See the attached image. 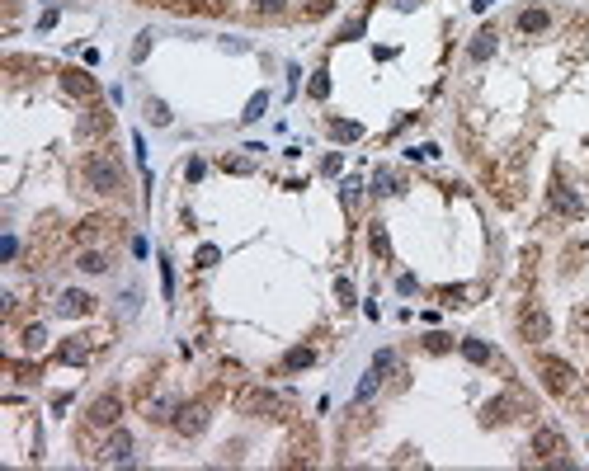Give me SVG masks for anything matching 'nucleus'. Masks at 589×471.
I'll use <instances>...</instances> for the list:
<instances>
[{"instance_id":"obj_1","label":"nucleus","mask_w":589,"mask_h":471,"mask_svg":"<svg viewBox=\"0 0 589 471\" xmlns=\"http://www.w3.org/2000/svg\"><path fill=\"white\" fill-rule=\"evenodd\" d=\"M85 184L94 194H118L123 189V165L109 151H94V156H85Z\"/></svg>"},{"instance_id":"obj_2","label":"nucleus","mask_w":589,"mask_h":471,"mask_svg":"<svg viewBox=\"0 0 589 471\" xmlns=\"http://www.w3.org/2000/svg\"><path fill=\"white\" fill-rule=\"evenodd\" d=\"M236 410L250 415V419H278L283 415V396L264 392V387H246V392L236 396Z\"/></svg>"},{"instance_id":"obj_3","label":"nucleus","mask_w":589,"mask_h":471,"mask_svg":"<svg viewBox=\"0 0 589 471\" xmlns=\"http://www.w3.org/2000/svg\"><path fill=\"white\" fill-rule=\"evenodd\" d=\"M537 377H542V387H547L551 396H566L571 392V382H576V372H571V363L566 358H537Z\"/></svg>"},{"instance_id":"obj_4","label":"nucleus","mask_w":589,"mask_h":471,"mask_svg":"<svg viewBox=\"0 0 589 471\" xmlns=\"http://www.w3.org/2000/svg\"><path fill=\"white\" fill-rule=\"evenodd\" d=\"M519 335H524L528 344H542L551 335V321H547V311H542L537 301H528L524 311H519Z\"/></svg>"},{"instance_id":"obj_5","label":"nucleus","mask_w":589,"mask_h":471,"mask_svg":"<svg viewBox=\"0 0 589 471\" xmlns=\"http://www.w3.org/2000/svg\"><path fill=\"white\" fill-rule=\"evenodd\" d=\"M528 448H533V453H537L542 462H556V458L566 453V438H561L556 429H551V424H542V429L533 433V443H528Z\"/></svg>"},{"instance_id":"obj_6","label":"nucleus","mask_w":589,"mask_h":471,"mask_svg":"<svg viewBox=\"0 0 589 471\" xmlns=\"http://www.w3.org/2000/svg\"><path fill=\"white\" fill-rule=\"evenodd\" d=\"M551 208L566 212V217H585V198H580L566 179H556V184H551Z\"/></svg>"},{"instance_id":"obj_7","label":"nucleus","mask_w":589,"mask_h":471,"mask_svg":"<svg viewBox=\"0 0 589 471\" xmlns=\"http://www.w3.org/2000/svg\"><path fill=\"white\" fill-rule=\"evenodd\" d=\"M203 424H208V406H180L175 410V429H180L184 438L203 433Z\"/></svg>"},{"instance_id":"obj_8","label":"nucleus","mask_w":589,"mask_h":471,"mask_svg":"<svg viewBox=\"0 0 589 471\" xmlns=\"http://www.w3.org/2000/svg\"><path fill=\"white\" fill-rule=\"evenodd\" d=\"M118 415H123V401H118V396H99L85 419H90L94 429H109V424H118Z\"/></svg>"},{"instance_id":"obj_9","label":"nucleus","mask_w":589,"mask_h":471,"mask_svg":"<svg viewBox=\"0 0 589 471\" xmlns=\"http://www.w3.org/2000/svg\"><path fill=\"white\" fill-rule=\"evenodd\" d=\"M62 90L76 94V99H94V94H99V85H94V76H85V71H76V66H71V71H62Z\"/></svg>"},{"instance_id":"obj_10","label":"nucleus","mask_w":589,"mask_h":471,"mask_svg":"<svg viewBox=\"0 0 589 471\" xmlns=\"http://www.w3.org/2000/svg\"><path fill=\"white\" fill-rule=\"evenodd\" d=\"M495 48H500V33H495V28H481V33L471 38L467 57H471V62H490V57H495Z\"/></svg>"},{"instance_id":"obj_11","label":"nucleus","mask_w":589,"mask_h":471,"mask_svg":"<svg viewBox=\"0 0 589 471\" xmlns=\"http://www.w3.org/2000/svg\"><path fill=\"white\" fill-rule=\"evenodd\" d=\"M90 306H94V297H90V292H76V288H66L62 301H57V311H62V316H85Z\"/></svg>"},{"instance_id":"obj_12","label":"nucleus","mask_w":589,"mask_h":471,"mask_svg":"<svg viewBox=\"0 0 589 471\" xmlns=\"http://www.w3.org/2000/svg\"><path fill=\"white\" fill-rule=\"evenodd\" d=\"M104 132H109V113L94 109V113L80 118V142H94V137H104Z\"/></svg>"},{"instance_id":"obj_13","label":"nucleus","mask_w":589,"mask_h":471,"mask_svg":"<svg viewBox=\"0 0 589 471\" xmlns=\"http://www.w3.org/2000/svg\"><path fill=\"white\" fill-rule=\"evenodd\" d=\"M57 358H62V363H85V358H90V344H85V335H71V340L57 349Z\"/></svg>"},{"instance_id":"obj_14","label":"nucleus","mask_w":589,"mask_h":471,"mask_svg":"<svg viewBox=\"0 0 589 471\" xmlns=\"http://www.w3.org/2000/svg\"><path fill=\"white\" fill-rule=\"evenodd\" d=\"M128 453H132V438H128L123 429H118L114 438L104 443V453H99V458H104V462H128Z\"/></svg>"},{"instance_id":"obj_15","label":"nucleus","mask_w":589,"mask_h":471,"mask_svg":"<svg viewBox=\"0 0 589 471\" xmlns=\"http://www.w3.org/2000/svg\"><path fill=\"white\" fill-rule=\"evenodd\" d=\"M547 10H524L519 14V33H547Z\"/></svg>"},{"instance_id":"obj_16","label":"nucleus","mask_w":589,"mask_h":471,"mask_svg":"<svg viewBox=\"0 0 589 471\" xmlns=\"http://www.w3.org/2000/svg\"><path fill=\"white\" fill-rule=\"evenodd\" d=\"M462 358H467V363H490L495 353H490V344H481V340H462Z\"/></svg>"},{"instance_id":"obj_17","label":"nucleus","mask_w":589,"mask_h":471,"mask_svg":"<svg viewBox=\"0 0 589 471\" xmlns=\"http://www.w3.org/2000/svg\"><path fill=\"white\" fill-rule=\"evenodd\" d=\"M510 410H514V401H510V396H505V401H490V406H485L481 415H485V424H505V419H514Z\"/></svg>"},{"instance_id":"obj_18","label":"nucleus","mask_w":589,"mask_h":471,"mask_svg":"<svg viewBox=\"0 0 589 471\" xmlns=\"http://www.w3.org/2000/svg\"><path fill=\"white\" fill-rule=\"evenodd\" d=\"M312 358H316V353L307 349V344H297V349L283 353V367H288V372H297V367H312Z\"/></svg>"},{"instance_id":"obj_19","label":"nucleus","mask_w":589,"mask_h":471,"mask_svg":"<svg viewBox=\"0 0 589 471\" xmlns=\"http://www.w3.org/2000/svg\"><path fill=\"white\" fill-rule=\"evenodd\" d=\"M330 137H335V142H353V137H363V128L349 123V118H335V123H330Z\"/></svg>"},{"instance_id":"obj_20","label":"nucleus","mask_w":589,"mask_h":471,"mask_svg":"<svg viewBox=\"0 0 589 471\" xmlns=\"http://www.w3.org/2000/svg\"><path fill=\"white\" fill-rule=\"evenodd\" d=\"M368 240H373V255H378V260H387V255H392V240H387V226H373V231H368Z\"/></svg>"},{"instance_id":"obj_21","label":"nucleus","mask_w":589,"mask_h":471,"mask_svg":"<svg viewBox=\"0 0 589 471\" xmlns=\"http://www.w3.org/2000/svg\"><path fill=\"white\" fill-rule=\"evenodd\" d=\"M378 382H382V372H378V367H368L363 382H358V392H353V401H368V396L378 392Z\"/></svg>"},{"instance_id":"obj_22","label":"nucleus","mask_w":589,"mask_h":471,"mask_svg":"<svg viewBox=\"0 0 589 471\" xmlns=\"http://www.w3.org/2000/svg\"><path fill=\"white\" fill-rule=\"evenodd\" d=\"M104 226H109L104 217H85V222H80V231H76V236H80V240H99V236H104Z\"/></svg>"},{"instance_id":"obj_23","label":"nucleus","mask_w":589,"mask_h":471,"mask_svg":"<svg viewBox=\"0 0 589 471\" xmlns=\"http://www.w3.org/2000/svg\"><path fill=\"white\" fill-rule=\"evenodd\" d=\"M80 269H85V274H104L109 260L99 255V250H85V255H80Z\"/></svg>"},{"instance_id":"obj_24","label":"nucleus","mask_w":589,"mask_h":471,"mask_svg":"<svg viewBox=\"0 0 589 471\" xmlns=\"http://www.w3.org/2000/svg\"><path fill=\"white\" fill-rule=\"evenodd\" d=\"M264 109H269V94H250V104H246V113H241V118H246V123H255V118H264Z\"/></svg>"},{"instance_id":"obj_25","label":"nucleus","mask_w":589,"mask_h":471,"mask_svg":"<svg viewBox=\"0 0 589 471\" xmlns=\"http://www.w3.org/2000/svg\"><path fill=\"white\" fill-rule=\"evenodd\" d=\"M146 118H151L156 128H165V123H170V109L160 104V99H151V104H146Z\"/></svg>"},{"instance_id":"obj_26","label":"nucleus","mask_w":589,"mask_h":471,"mask_svg":"<svg viewBox=\"0 0 589 471\" xmlns=\"http://www.w3.org/2000/svg\"><path fill=\"white\" fill-rule=\"evenodd\" d=\"M373 189H378V194H396V174L392 170H378V174H373Z\"/></svg>"},{"instance_id":"obj_27","label":"nucleus","mask_w":589,"mask_h":471,"mask_svg":"<svg viewBox=\"0 0 589 471\" xmlns=\"http://www.w3.org/2000/svg\"><path fill=\"white\" fill-rule=\"evenodd\" d=\"M151 38H156L151 28H146V33H137V43H132V62H142V57L151 52Z\"/></svg>"},{"instance_id":"obj_28","label":"nucleus","mask_w":589,"mask_h":471,"mask_svg":"<svg viewBox=\"0 0 589 471\" xmlns=\"http://www.w3.org/2000/svg\"><path fill=\"white\" fill-rule=\"evenodd\" d=\"M326 94H330V76H326V71H316V76H312V99H326Z\"/></svg>"},{"instance_id":"obj_29","label":"nucleus","mask_w":589,"mask_h":471,"mask_svg":"<svg viewBox=\"0 0 589 471\" xmlns=\"http://www.w3.org/2000/svg\"><path fill=\"white\" fill-rule=\"evenodd\" d=\"M363 28H368V19L358 14V19H349V24L340 28V38H363Z\"/></svg>"},{"instance_id":"obj_30","label":"nucleus","mask_w":589,"mask_h":471,"mask_svg":"<svg viewBox=\"0 0 589 471\" xmlns=\"http://www.w3.org/2000/svg\"><path fill=\"white\" fill-rule=\"evenodd\" d=\"M373 367H378V372H392V367H396V353H392V349L373 353Z\"/></svg>"},{"instance_id":"obj_31","label":"nucleus","mask_w":589,"mask_h":471,"mask_svg":"<svg viewBox=\"0 0 589 471\" xmlns=\"http://www.w3.org/2000/svg\"><path fill=\"white\" fill-rule=\"evenodd\" d=\"M255 10H260V14H283V10H288V0H255Z\"/></svg>"},{"instance_id":"obj_32","label":"nucleus","mask_w":589,"mask_h":471,"mask_svg":"<svg viewBox=\"0 0 589 471\" xmlns=\"http://www.w3.org/2000/svg\"><path fill=\"white\" fill-rule=\"evenodd\" d=\"M217 260H222V250H217V245H203V250H198V264H203V269H212Z\"/></svg>"},{"instance_id":"obj_33","label":"nucleus","mask_w":589,"mask_h":471,"mask_svg":"<svg viewBox=\"0 0 589 471\" xmlns=\"http://www.w3.org/2000/svg\"><path fill=\"white\" fill-rule=\"evenodd\" d=\"M335 10V0H307V14H312V19H321V14H330Z\"/></svg>"},{"instance_id":"obj_34","label":"nucleus","mask_w":589,"mask_h":471,"mask_svg":"<svg viewBox=\"0 0 589 471\" xmlns=\"http://www.w3.org/2000/svg\"><path fill=\"white\" fill-rule=\"evenodd\" d=\"M43 340H48V335H43V326H28L24 330V344H28V349H43Z\"/></svg>"},{"instance_id":"obj_35","label":"nucleus","mask_w":589,"mask_h":471,"mask_svg":"<svg viewBox=\"0 0 589 471\" xmlns=\"http://www.w3.org/2000/svg\"><path fill=\"white\" fill-rule=\"evenodd\" d=\"M439 297H444V306H462V297H467V288H444V292H439Z\"/></svg>"},{"instance_id":"obj_36","label":"nucleus","mask_w":589,"mask_h":471,"mask_svg":"<svg viewBox=\"0 0 589 471\" xmlns=\"http://www.w3.org/2000/svg\"><path fill=\"white\" fill-rule=\"evenodd\" d=\"M160 283H165V297H175V274H170V264L160 260Z\"/></svg>"},{"instance_id":"obj_37","label":"nucleus","mask_w":589,"mask_h":471,"mask_svg":"<svg viewBox=\"0 0 589 471\" xmlns=\"http://www.w3.org/2000/svg\"><path fill=\"white\" fill-rule=\"evenodd\" d=\"M203 170H208V165H203V160H189V165H184V174H189V179H194V184L203 179Z\"/></svg>"},{"instance_id":"obj_38","label":"nucleus","mask_w":589,"mask_h":471,"mask_svg":"<svg viewBox=\"0 0 589 471\" xmlns=\"http://www.w3.org/2000/svg\"><path fill=\"white\" fill-rule=\"evenodd\" d=\"M424 344H429L434 353H444V349H448V335H429V340H424Z\"/></svg>"},{"instance_id":"obj_39","label":"nucleus","mask_w":589,"mask_h":471,"mask_svg":"<svg viewBox=\"0 0 589 471\" xmlns=\"http://www.w3.org/2000/svg\"><path fill=\"white\" fill-rule=\"evenodd\" d=\"M335 292H340V301H353V288H349V278H340V283H335Z\"/></svg>"},{"instance_id":"obj_40","label":"nucleus","mask_w":589,"mask_h":471,"mask_svg":"<svg viewBox=\"0 0 589 471\" xmlns=\"http://www.w3.org/2000/svg\"><path fill=\"white\" fill-rule=\"evenodd\" d=\"M576 326H580V335H585V340H589V306H585V311L576 316Z\"/></svg>"},{"instance_id":"obj_41","label":"nucleus","mask_w":589,"mask_h":471,"mask_svg":"<svg viewBox=\"0 0 589 471\" xmlns=\"http://www.w3.org/2000/svg\"><path fill=\"white\" fill-rule=\"evenodd\" d=\"M471 5H476V10H490V5H495V0H471Z\"/></svg>"},{"instance_id":"obj_42","label":"nucleus","mask_w":589,"mask_h":471,"mask_svg":"<svg viewBox=\"0 0 589 471\" xmlns=\"http://www.w3.org/2000/svg\"><path fill=\"white\" fill-rule=\"evenodd\" d=\"M396 5H401V10H415V5H419V0H396Z\"/></svg>"}]
</instances>
